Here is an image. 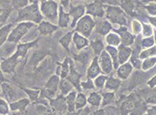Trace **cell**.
<instances>
[{"instance_id": "cell-1", "label": "cell", "mask_w": 156, "mask_h": 115, "mask_svg": "<svg viewBox=\"0 0 156 115\" xmlns=\"http://www.w3.org/2000/svg\"><path fill=\"white\" fill-rule=\"evenodd\" d=\"M106 19L112 25L128 26V18L121 7L116 5H106L105 6Z\"/></svg>"}, {"instance_id": "cell-2", "label": "cell", "mask_w": 156, "mask_h": 115, "mask_svg": "<svg viewBox=\"0 0 156 115\" xmlns=\"http://www.w3.org/2000/svg\"><path fill=\"white\" fill-rule=\"evenodd\" d=\"M44 18L40 12L39 4H29L26 7L19 10L18 19L17 20L21 23V21H29L35 24H39L41 21H43Z\"/></svg>"}, {"instance_id": "cell-3", "label": "cell", "mask_w": 156, "mask_h": 115, "mask_svg": "<svg viewBox=\"0 0 156 115\" xmlns=\"http://www.w3.org/2000/svg\"><path fill=\"white\" fill-rule=\"evenodd\" d=\"M40 12L46 20L55 24L58 19V9L59 4L55 0H47V1H41L39 3Z\"/></svg>"}, {"instance_id": "cell-4", "label": "cell", "mask_w": 156, "mask_h": 115, "mask_svg": "<svg viewBox=\"0 0 156 115\" xmlns=\"http://www.w3.org/2000/svg\"><path fill=\"white\" fill-rule=\"evenodd\" d=\"M96 20L93 16L85 14L83 18H80L75 26V32L83 35L87 38L92 36V33L95 29Z\"/></svg>"}, {"instance_id": "cell-5", "label": "cell", "mask_w": 156, "mask_h": 115, "mask_svg": "<svg viewBox=\"0 0 156 115\" xmlns=\"http://www.w3.org/2000/svg\"><path fill=\"white\" fill-rule=\"evenodd\" d=\"M35 25H36L35 23H29V21H21V23H20L15 28L12 29V31H11V33L9 34L7 42L19 44L23 39V37L27 34L33 27H35Z\"/></svg>"}, {"instance_id": "cell-6", "label": "cell", "mask_w": 156, "mask_h": 115, "mask_svg": "<svg viewBox=\"0 0 156 115\" xmlns=\"http://www.w3.org/2000/svg\"><path fill=\"white\" fill-rule=\"evenodd\" d=\"M60 78L55 74L51 75L49 79L47 80L45 84V89L41 90V97H45L47 99H49L51 101V99L55 98L56 94L58 92V87H59V82H60Z\"/></svg>"}, {"instance_id": "cell-7", "label": "cell", "mask_w": 156, "mask_h": 115, "mask_svg": "<svg viewBox=\"0 0 156 115\" xmlns=\"http://www.w3.org/2000/svg\"><path fill=\"white\" fill-rule=\"evenodd\" d=\"M37 43H38V39H35L34 41L32 42H28V43H23V44H18L17 46V49H16L15 53L13 54L12 57L16 62H17L18 64L21 62V60H23L26 54H27L28 51L33 47L35 46H37Z\"/></svg>"}, {"instance_id": "cell-8", "label": "cell", "mask_w": 156, "mask_h": 115, "mask_svg": "<svg viewBox=\"0 0 156 115\" xmlns=\"http://www.w3.org/2000/svg\"><path fill=\"white\" fill-rule=\"evenodd\" d=\"M98 61L102 74L107 75H110L112 74V72L115 71L114 63H112V58L106 51H103L100 53V55H98Z\"/></svg>"}, {"instance_id": "cell-9", "label": "cell", "mask_w": 156, "mask_h": 115, "mask_svg": "<svg viewBox=\"0 0 156 115\" xmlns=\"http://www.w3.org/2000/svg\"><path fill=\"white\" fill-rule=\"evenodd\" d=\"M116 32L120 37L121 40V46L125 47H133V45L135 44V41L137 39V37L135 35H133L132 33L129 31L128 27L126 26H118L116 27V29L114 30Z\"/></svg>"}, {"instance_id": "cell-10", "label": "cell", "mask_w": 156, "mask_h": 115, "mask_svg": "<svg viewBox=\"0 0 156 115\" xmlns=\"http://www.w3.org/2000/svg\"><path fill=\"white\" fill-rule=\"evenodd\" d=\"M85 14L93 18L103 19L105 16V5L100 1H94L85 5Z\"/></svg>"}, {"instance_id": "cell-11", "label": "cell", "mask_w": 156, "mask_h": 115, "mask_svg": "<svg viewBox=\"0 0 156 115\" xmlns=\"http://www.w3.org/2000/svg\"><path fill=\"white\" fill-rule=\"evenodd\" d=\"M69 15H70V18H71V24H70V27H71V28H75L78 20L85 15V5L83 4L70 5Z\"/></svg>"}, {"instance_id": "cell-12", "label": "cell", "mask_w": 156, "mask_h": 115, "mask_svg": "<svg viewBox=\"0 0 156 115\" xmlns=\"http://www.w3.org/2000/svg\"><path fill=\"white\" fill-rule=\"evenodd\" d=\"M94 55H92V52H91V48L88 47L87 48L80 51V53L75 54L74 55V60L76 61L78 64H80L83 67L87 68V66L90 64V62L92 61Z\"/></svg>"}, {"instance_id": "cell-13", "label": "cell", "mask_w": 156, "mask_h": 115, "mask_svg": "<svg viewBox=\"0 0 156 115\" xmlns=\"http://www.w3.org/2000/svg\"><path fill=\"white\" fill-rule=\"evenodd\" d=\"M1 87H2V91H3L4 96L6 97V99L9 102L13 103V102L20 100V92L19 89L16 88L14 85L7 83V82H3ZM20 99H23V98H20Z\"/></svg>"}, {"instance_id": "cell-14", "label": "cell", "mask_w": 156, "mask_h": 115, "mask_svg": "<svg viewBox=\"0 0 156 115\" xmlns=\"http://www.w3.org/2000/svg\"><path fill=\"white\" fill-rule=\"evenodd\" d=\"M83 75L80 74V72H78L77 68H75L74 66V63L71 60V65H70V72H69V75L66 78L67 80H69L71 83L73 84V86L76 88L77 90H80V78H82Z\"/></svg>"}, {"instance_id": "cell-15", "label": "cell", "mask_w": 156, "mask_h": 115, "mask_svg": "<svg viewBox=\"0 0 156 115\" xmlns=\"http://www.w3.org/2000/svg\"><path fill=\"white\" fill-rule=\"evenodd\" d=\"M134 67L130 62H126L118 66V68L115 70V76H117L120 80H127L130 75L133 74Z\"/></svg>"}, {"instance_id": "cell-16", "label": "cell", "mask_w": 156, "mask_h": 115, "mask_svg": "<svg viewBox=\"0 0 156 115\" xmlns=\"http://www.w3.org/2000/svg\"><path fill=\"white\" fill-rule=\"evenodd\" d=\"M94 30L99 36L105 37L111 31L114 30V26H112V24L107 19H100L98 21H96Z\"/></svg>"}, {"instance_id": "cell-17", "label": "cell", "mask_w": 156, "mask_h": 115, "mask_svg": "<svg viewBox=\"0 0 156 115\" xmlns=\"http://www.w3.org/2000/svg\"><path fill=\"white\" fill-rule=\"evenodd\" d=\"M58 29H59V27L57 26V24H53L48 20L41 21V23L38 24V27H37L38 32L41 35H44V36L52 35L53 33L56 32Z\"/></svg>"}, {"instance_id": "cell-18", "label": "cell", "mask_w": 156, "mask_h": 115, "mask_svg": "<svg viewBox=\"0 0 156 115\" xmlns=\"http://www.w3.org/2000/svg\"><path fill=\"white\" fill-rule=\"evenodd\" d=\"M87 78L89 79H94L96 76H98L99 75L102 74L100 66H99V61H98V56H94L92 61L90 62V64L87 66Z\"/></svg>"}, {"instance_id": "cell-19", "label": "cell", "mask_w": 156, "mask_h": 115, "mask_svg": "<svg viewBox=\"0 0 156 115\" xmlns=\"http://www.w3.org/2000/svg\"><path fill=\"white\" fill-rule=\"evenodd\" d=\"M71 24V18L69 13H67L65 9L59 5L58 9V19H57V26L59 28H67Z\"/></svg>"}, {"instance_id": "cell-20", "label": "cell", "mask_w": 156, "mask_h": 115, "mask_svg": "<svg viewBox=\"0 0 156 115\" xmlns=\"http://www.w3.org/2000/svg\"><path fill=\"white\" fill-rule=\"evenodd\" d=\"M104 40L102 39V36H97L95 37L93 40L89 41V47L91 48V51L93 52L94 56L100 55V53L105 51V44Z\"/></svg>"}, {"instance_id": "cell-21", "label": "cell", "mask_w": 156, "mask_h": 115, "mask_svg": "<svg viewBox=\"0 0 156 115\" xmlns=\"http://www.w3.org/2000/svg\"><path fill=\"white\" fill-rule=\"evenodd\" d=\"M74 46L76 47V49L79 51L89 47V39L83 35L79 34L77 32H74L73 34V40H72Z\"/></svg>"}, {"instance_id": "cell-22", "label": "cell", "mask_w": 156, "mask_h": 115, "mask_svg": "<svg viewBox=\"0 0 156 115\" xmlns=\"http://www.w3.org/2000/svg\"><path fill=\"white\" fill-rule=\"evenodd\" d=\"M70 65H71V59L69 57H66L62 63L58 64V66L56 67L55 75H58L61 79L66 78L70 72Z\"/></svg>"}, {"instance_id": "cell-23", "label": "cell", "mask_w": 156, "mask_h": 115, "mask_svg": "<svg viewBox=\"0 0 156 115\" xmlns=\"http://www.w3.org/2000/svg\"><path fill=\"white\" fill-rule=\"evenodd\" d=\"M118 51V64H124L128 62L132 55V47H125V46H119L117 47Z\"/></svg>"}, {"instance_id": "cell-24", "label": "cell", "mask_w": 156, "mask_h": 115, "mask_svg": "<svg viewBox=\"0 0 156 115\" xmlns=\"http://www.w3.org/2000/svg\"><path fill=\"white\" fill-rule=\"evenodd\" d=\"M17 46L18 44L10 43V42L5 43L3 46L0 47V58H2L3 60L12 56L15 53L16 49H17Z\"/></svg>"}, {"instance_id": "cell-25", "label": "cell", "mask_w": 156, "mask_h": 115, "mask_svg": "<svg viewBox=\"0 0 156 115\" xmlns=\"http://www.w3.org/2000/svg\"><path fill=\"white\" fill-rule=\"evenodd\" d=\"M121 82H122V80H120L117 76H114V75H108L104 89L106 91L115 92L116 90L119 89V87L121 86Z\"/></svg>"}, {"instance_id": "cell-26", "label": "cell", "mask_w": 156, "mask_h": 115, "mask_svg": "<svg viewBox=\"0 0 156 115\" xmlns=\"http://www.w3.org/2000/svg\"><path fill=\"white\" fill-rule=\"evenodd\" d=\"M46 55H47L46 52H43V51H35L33 54H32L30 59H29L28 64H27V68H30L32 70L36 69L39 66V64L45 59Z\"/></svg>"}, {"instance_id": "cell-27", "label": "cell", "mask_w": 156, "mask_h": 115, "mask_svg": "<svg viewBox=\"0 0 156 115\" xmlns=\"http://www.w3.org/2000/svg\"><path fill=\"white\" fill-rule=\"evenodd\" d=\"M104 42L106 43V46H111L115 47H118L121 45V40H120L119 35L114 30L111 31L109 34H107L105 36Z\"/></svg>"}, {"instance_id": "cell-28", "label": "cell", "mask_w": 156, "mask_h": 115, "mask_svg": "<svg viewBox=\"0 0 156 115\" xmlns=\"http://www.w3.org/2000/svg\"><path fill=\"white\" fill-rule=\"evenodd\" d=\"M30 103V100L29 99H25V98H23V99H20V100L16 101V102H13L11 103L9 106H10V109L13 111H23L24 109L26 108L28 105Z\"/></svg>"}, {"instance_id": "cell-29", "label": "cell", "mask_w": 156, "mask_h": 115, "mask_svg": "<svg viewBox=\"0 0 156 115\" xmlns=\"http://www.w3.org/2000/svg\"><path fill=\"white\" fill-rule=\"evenodd\" d=\"M51 105L55 107L56 110L58 111H65L67 110V105H66V101H65V97L60 95L57 96L56 99H51Z\"/></svg>"}, {"instance_id": "cell-30", "label": "cell", "mask_w": 156, "mask_h": 115, "mask_svg": "<svg viewBox=\"0 0 156 115\" xmlns=\"http://www.w3.org/2000/svg\"><path fill=\"white\" fill-rule=\"evenodd\" d=\"M76 96H77V92L74 91V90L72 92H70L68 95L65 96L67 110L71 113L76 111Z\"/></svg>"}, {"instance_id": "cell-31", "label": "cell", "mask_w": 156, "mask_h": 115, "mask_svg": "<svg viewBox=\"0 0 156 115\" xmlns=\"http://www.w3.org/2000/svg\"><path fill=\"white\" fill-rule=\"evenodd\" d=\"M87 103L93 107H99L102 103V95L96 91L90 92L87 97Z\"/></svg>"}, {"instance_id": "cell-32", "label": "cell", "mask_w": 156, "mask_h": 115, "mask_svg": "<svg viewBox=\"0 0 156 115\" xmlns=\"http://www.w3.org/2000/svg\"><path fill=\"white\" fill-rule=\"evenodd\" d=\"M75 87L73 86V84L70 82L69 80H67L66 78L64 79H60V82H59V87L58 90L60 91L62 96H66L68 95L70 92H72L74 90Z\"/></svg>"}, {"instance_id": "cell-33", "label": "cell", "mask_w": 156, "mask_h": 115, "mask_svg": "<svg viewBox=\"0 0 156 115\" xmlns=\"http://www.w3.org/2000/svg\"><path fill=\"white\" fill-rule=\"evenodd\" d=\"M105 51L108 52V54L110 55V57L112 60V63H114V69L115 71L118 68V51L117 47H111V46H106L105 47Z\"/></svg>"}, {"instance_id": "cell-34", "label": "cell", "mask_w": 156, "mask_h": 115, "mask_svg": "<svg viewBox=\"0 0 156 115\" xmlns=\"http://www.w3.org/2000/svg\"><path fill=\"white\" fill-rule=\"evenodd\" d=\"M13 29V24H6L2 27H0V47L3 46L5 43L7 42L9 34Z\"/></svg>"}, {"instance_id": "cell-35", "label": "cell", "mask_w": 156, "mask_h": 115, "mask_svg": "<svg viewBox=\"0 0 156 115\" xmlns=\"http://www.w3.org/2000/svg\"><path fill=\"white\" fill-rule=\"evenodd\" d=\"M136 103L132 101V100H127L125 102L122 103V105L120 106V111L121 114L123 115H129L130 113L133 112V110L135 109L136 107Z\"/></svg>"}, {"instance_id": "cell-36", "label": "cell", "mask_w": 156, "mask_h": 115, "mask_svg": "<svg viewBox=\"0 0 156 115\" xmlns=\"http://www.w3.org/2000/svg\"><path fill=\"white\" fill-rule=\"evenodd\" d=\"M73 34L74 31H70L67 32L65 35H64L61 39H59V44L66 49L67 51H70V46L72 44V40H73Z\"/></svg>"}, {"instance_id": "cell-37", "label": "cell", "mask_w": 156, "mask_h": 115, "mask_svg": "<svg viewBox=\"0 0 156 115\" xmlns=\"http://www.w3.org/2000/svg\"><path fill=\"white\" fill-rule=\"evenodd\" d=\"M87 105V97L85 96L84 93L78 92L76 96V110L84 108Z\"/></svg>"}, {"instance_id": "cell-38", "label": "cell", "mask_w": 156, "mask_h": 115, "mask_svg": "<svg viewBox=\"0 0 156 115\" xmlns=\"http://www.w3.org/2000/svg\"><path fill=\"white\" fill-rule=\"evenodd\" d=\"M144 103L147 105H156V88H149L144 96Z\"/></svg>"}, {"instance_id": "cell-39", "label": "cell", "mask_w": 156, "mask_h": 115, "mask_svg": "<svg viewBox=\"0 0 156 115\" xmlns=\"http://www.w3.org/2000/svg\"><path fill=\"white\" fill-rule=\"evenodd\" d=\"M115 92L106 91L105 93L102 94V103H101V106H106L111 105V103H112L115 102Z\"/></svg>"}, {"instance_id": "cell-40", "label": "cell", "mask_w": 156, "mask_h": 115, "mask_svg": "<svg viewBox=\"0 0 156 115\" xmlns=\"http://www.w3.org/2000/svg\"><path fill=\"white\" fill-rule=\"evenodd\" d=\"M156 66V56L155 57H150L142 60V66L141 70L143 72H147V71L151 70Z\"/></svg>"}, {"instance_id": "cell-41", "label": "cell", "mask_w": 156, "mask_h": 115, "mask_svg": "<svg viewBox=\"0 0 156 115\" xmlns=\"http://www.w3.org/2000/svg\"><path fill=\"white\" fill-rule=\"evenodd\" d=\"M121 8L129 15H135L134 12L136 11V4L134 3L133 0H124L121 4Z\"/></svg>"}, {"instance_id": "cell-42", "label": "cell", "mask_w": 156, "mask_h": 115, "mask_svg": "<svg viewBox=\"0 0 156 115\" xmlns=\"http://www.w3.org/2000/svg\"><path fill=\"white\" fill-rule=\"evenodd\" d=\"M142 28H143V23L139 19H132L131 24H130V32L133 35L138 37L141 35L142 33Z\"/></svg>"}, {"instance_id": "cell-43", "label": "cell", "mask_w": 156, "mask_h": 115, "mask_svg": "<svg viewBox=\"0 0 156 115\" xmlns=\"http://www.w3.org/2000/svg\"><path fill=\"white\" fill-rule=\"evenodd\" d=\"M156 56V46L151 47L149 48L142 49L141 52L139 53V58L141 60L150 58V57H155Z\"/></svg>"}, {"instance_id": "cell-44", "label": "cell", "mask_w": 156, "mask_h": 115, "mask_svg": "<svg viewBox=\"0 0 156 115\" xmlns=\"http://www.w3.org/2000/svg\"><path fill=\"white\" fill-rule=\"evenodd\" d=\"M107 78H108V75H104V74H101L98 76H96V78L93 79V83H94V86H95V89H99V90L104 89Z\"/></svg>"}, {"instance_id": "cell-45", "label": "cell", "mask_w": 156, "mask_h": 115, "mask_svg": "<svg viewBox=\"0 0 156 115\" xmlns=\"http://www.w3.org/2000/svg\"><path fill=\"white\" fill-rule=\"evenodd\" d=\"M140 45H141L142 49H146V48H149V47H154L155 46L154 36L142 38L141 41H140Z\"/></svg>"}, {"instance_id": "cell-46", "label": "cell", "mask_w": 156, "mask_h": 115, "mask_svg": "<svg viewBox=\"0 0 156 115\" xmlns=\"http://www.w3.org/2000/svg\"><path fill=\"white\" fill-rule=\"evenodd\" d=\"M143 23V28H142V33L141 35L143 36V38L146 37H151L154 35V31L155 29L150 25L148 23Z\"/></svg>"}, {"instance_id": "cell-47", "label": "cell", "mask_w": 156, "mask_h": 115, "mask_svg": "<svg viewBox=\"0 0 156 115\" xmlns=\"http://www.w3.org/2000/svg\"><path fill=\"white\" fill-rule=\"evenodd\" d=\"M23 91L26 93V95L29 97V100L32 102H36L39 100L40 95H41V90L40 89H27L24 88Z\"/></svg>"}, {"instance_id": "cell-48", "label": "cell", "mask_w": 156, "mask_h": 115, "mask_svg": "<svg viewBox=\"0 0 156 115\" xmlns=\"http://www.w3.org/2000/svg\"><path fill=\"white\" fill-rule=\"evenodd\" d=\"M144 10L147 11V13L150 16H156V2H150L148 4L144 5Z\"/></svg>"}, {"instance_id": "cell-49", "label": "cell", "mask_w": 156, "mask_h": 115, "mask_svg": "<svg viewBox=\"0 0 156 115\" xmlns=\"http://www.w3.org/2000/svg\"><path fill=\"white\" fill-rule=\"evenodd\" d=\"M10 110V106L6 100L0 98V114L1 115H7Z\"/></svg>"}, {"instance_id": "cell-50", "label": "cell", "mask_w": 156, "mask_h": 115, "mask_svg": "<svg viewBox=\"0 0 156 115\" xmlns=\"http://www.w3.org/2000/svg\"><path fill=\"white\" fill-rule=\"evenodd\" d=\"M80 88H83L84 90H94L95 86L93 83V80L87 78V80L80 81Z\"/></svg>"}, {"instance_id": "cell-51", "label": "cell", "mask_w": 156, "mask_h": 115, "mask_svg": "<svg viewBox=\"0 0 156 115\" xmlns=\"http://www.w3.org/2000/svg\"><path fill=\"white\" fill-rule=\"evenodd\" d=\"M12 4L15 9L20 10L29 5V2L28 0H12Z\"/></svg>"}, {"instance_id": "cell-52", "label": "cell", "mask_w": 156, "mask_h": 115, "mask_svg": "<svg viewBox=\"0 0 156 115\" xmlns=\"http://www.w3.org/2000/svg\"><path fill=\"white\" fill-rule=\"evenodd\" d=\"M143 115H156V105L147 106Z\"/></svg>"}, {"instance_id": "cell-53", "label": "cell", "mask_w": 156, "mask_h": 115, "mask_svg": "<svg viewBox=\"0 0 156 115\" xmlns=\"http://www.w3.org/2000/svg\"><path fill=\"white\" fill-rule=\"evenodd\" d=\"M147 84L149 88H156V74L154 75H152L151 78L147 80Z\"/></svg>"}, {"instance_id": "cell-54", "label": "cell", "mask_w": 156, "mask_h": 115, "mask_svg": "<svg viewBox=\"0 0 156 115\" xmlns=\"http://www.w3.org/2000/svg\"><path fill=\"white\" fill-rule=\"evenodd\" d=\"M147 20H148V23L156 30V16H147Z\"/></svg>"}, {"instance_id": "cell-55", "label": "cell", "mask_w": 156, "mask_h": 115, "mask_svg": "<svg viewBox=\"0 0 156 115\" xmlns=\"http://www.w3.org/2000/svg\"><path fill=\"white\" fill-rule=\"evenodd\" d=\"M58 1L60 2V4H59V5L62 6L64 9L68 8L70 5H71V4H70V1H71V0H58Z\"/></svg>"}, {"instance_id": "cell-56", "label": "cell", "mask_w": 156, "mask_h": 115, "mask_svg": "<svg viewBox=\"0 0 156 115\" xmlns=\"http://www.w3.org/2000/svg\"><path fill=\"white\" fill-rule=\"evenodd\" d=\"M106 114V112H105V110L103 108H101V109H97V110H95V111H93L91 114H89V115H105Z\"/></svg>"}, {"instance_id": "cell-57", "label": "cell", "mask_w": 156, "mask_h": 115, "mask_svg": "<svg viewBox=\"0 0 156 115\" xmlns=\"http://www.w3.org/2000/svg\"><path fill=\"white\" fill-rule=\"evenodd\" d=\"M28 2L29 4H36V3H40L41 2V0H28Z\"/></svg>"}, {"instance_id": "cell-58", "label": "cell", "mask_w": 156, "mask_h": 115, "mask_svg": "<svg viewBox=\"0 0 156 115\" xmlns=\"http://www.w3.org/2000/svg\"><path fill=\"white\" fill-rule=\"evenodd\" d=\"M143 1V3H144V4H148V3H150V2H154L155 0H142Z\"/></svg>"}, {"instance_id": "cell-59", "label": "cell", "mask_w": 156, "mask_h": 115, "mask_svg": "<svg viewBox=\"0 0 156 115\" xmlns=\"http://www.w3.org/2000/svg\"><path fill=\"white\" fill-rule=\"evenodd\" d=\"M0 79H3V75H2V71H1V67H0Z\"/></svg>"}, {"instance_id": "cell-60", "label": "cell", "mask_w": 156, "mask_h": 115, "mask_svg": "<svg viewBox=\"0 0 156 115\" xmlns=\"http://www.w3.org/2000/svg\"><path fill=\"white\" fill-rule=\"evenodd\" d=\"M153 36H154V39H155V46H156V30L154 31V35Z\"/></svg>"}, {"instance_id": "cell-61", "label": "cell", "mask_w": 156, "mask_h": 115, "mask_svg": "<svg viewBox=\"0 0 156 115\" xmlns=\"http://www.w3.org/2000/svg\"><path fill=\"white\" fill-rule=\"evenodd\" d=\"M15 115H21L20 113H19V114H15Z\"/></svg>"}, {"instance_id": "cell-62", "label": "cell", "mask_w": 156, "mask_h": 115, "mask_svg": "<svg viewBox=\"0 0 156 115\" xmlns=\"http://www.w3.org/2000/svg\"><path fill=\"white\" fill-rule=\"evenodd\" d=\"M41 1H47V0H41Z\"/></svg>"}, {"instance_id": "cell-63", "label": "cell", "mask_w": 156, "mask_h": 115, "mask_svg": "<svg viewBox=\"0 0 156 115\" xmlns=\"http://www.w3.org/2000/svg\"><path fill=\"white\" fill-rule=\"evenodd\" d=\"M83 1H84V0H83Z\"/></svg>"}]
</instances>
